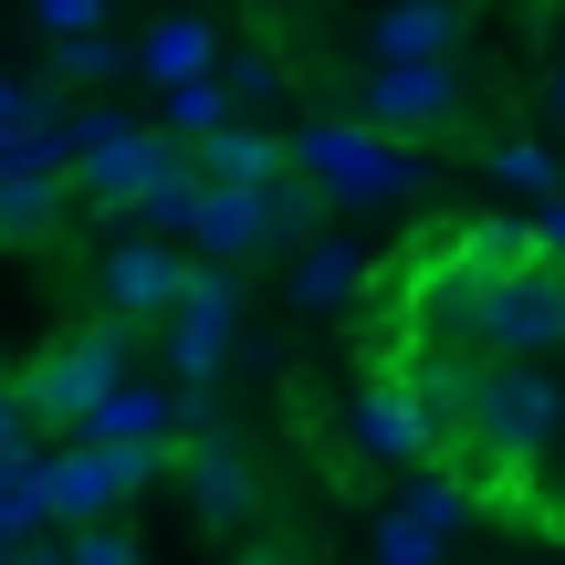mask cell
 Instances as JSON below:
<instances>
[{
  "label": "cell",
  "instance_id": "cell-26",
  "mask_svg": "<svg viewBox=\"0 0 565 565\" xmlns=\"http://www.w3.org/2000/svg\"><path fill=\"white\" fill-rule=\"evenodd\" d=\"M63 565H147L137 534L116 524V513H95V524H74V545H63Z\"/></svg>",
  "mask_w": 565,
  "mask_h": 565
},
{
  "label": "cell",
  "instance_id": "cell-32",
  "mask_svg": "<svg viewBox=\"0 0 565 565\" xmlns=\"http://www.w3.org/2000/svg\"><path fill=\"white\" fill-rule=\"evenodd\" d=\"M242 565H282V555H242Z\"/></svg>",
  "mask_w": 565,
  "mask_h": 565
},
{
  "label": "cell",
  "instance_id": "cell-18",
  "mask_svg": "<svg viewBox=\"0 0 565 565\" xmlns=\"http://www.w3.org/2000/svg\"><path fill=\"white\" fill-rule=\"evenodd\" d=\"M42 513H53V461L11 440V450H0V545H21Z\"/></svg>",
  "mask_w": 565,
  "mask_h": 565
},
{
  "label": "cell",
  "instance_id": "cell-9",
  "mask_svg": "<svg viewBox=\"0 0 565 565\" xmlns=\"http://www.w3.org/2000/svg\"><path fill=\"white\" fill-rule=\"evenodd\" d=\"M461 63H377L366 74V126H387V137H440V126H461Z\"/></svg>",
  "mask_w": 565,
  "mask_h": 565
},
{
  "label": "cell",
  "instance_id": "cell-29",
  "mask_svg": "<svg viewBox=\"0 0 565 565\" xmlns=\"http://www.w3.org/2000/svg\"><path fill=\"white\" fill-rule=\"evenodd\" d=\"M21 419H32V408H21V387H11V377H0V450H11V440H21Z\"/></svg>",
  "mask_w": 565,
  "mask_h": 565
},
{
  "label": "cell",
  "instance_id": "cell-4",
  "mask_svg": "<svg viewBox=\"0 0 565 565\" xmlns=\"http://www.w3.org/2000/svg\"><path fill=\"white\" fill-rule=\"evenodd\" d=\"M482 356H565V263L555 252L482 282Z\"/></svg>",
  "mask_w": 565,
  "mask_h": 565
},
{
  "label": "cell",
  "instance_id": "cell-10",
  "mask_svg": "<svg viewBox=\"0 0 565 565\" xmlns=\"http://www.w3.org/2000/svg\"><path fill=\"white\" fill-rule=\"evenodd\" d=\"M398 387L429 408V429H440V440H461V429H471V398H482V345L419 335V345H408V366H398Z\"/></svg>",
  "mask_w": 565,
  "mask_h": 565
},
{
  "label": "cell",
  "instance_id": "cell-30",
  "mask_svg": "<svg viewBox=\"0 0 565 565\" xmlns=\"http://www.w3.org/2000/svg\"><path fill=\"white\" fill-rule=\"evenodd\" d=\"M555 116H565V74H555Z\"/></svg>",
  "mask_w": 565,
  "mask_h": 565
},
{
  "label": "cell",
  "instance_id": "cell-34",
  "mask_svg": "<svg viewBox=\"0 0 565 565\" xmlns=\"http://www.w3.org/2000/svg\"><path fill=\"white\" fill-rule=\"evenodd\" d=\"M461 11H471V0H461Z\"/></svg>",
  "mask_w": 565,
  "mask_h": 565
},
{
  "label": "cell",
  "instance_id": "cell-24",
  "mask_svg": "<svg viewBox=\"0 0 565 565\" xmlns=\"http://www.w3.org/2000/svg\"><path fill=\"white\" fill-rule=\"evenodd\" d=\"M534 252H545V242H534L524 221H482V231L461 242V263H482V273H513V263H534Z\"/></svg>",
  "mask_w": 565,
  "mask_h": 565
},
{
  "label": "cell",
  "instance_id": "cell-14",
  "mask_svg": "<svg viewBox=\"0 0 565 565\" xmlns=\"http://www.w3.org/2000/svg\"><path fill=\"white\" fill-rule=\"evenodd\" d=\"M53 231H63V168L0 158V242H53Z\"/></svg>",
  "mask_w": 565,
  "mask_h": 565
},
{
  "label": "cell",
  "instance_id": "cell-3",
  "mask_svg": "<svg viewBox=\"0 0 565 565\" xmlns=\"http://www.w3.org/2000/svg\"><path fill=\"white\" fill-rule=\"evenodd\" d=\"M168 377L179 387H210L231 366V335H242V273L210 252V263H189L179 273V303H168Z\"/></svg>",
  "mask_w": 565,
  "mask_h": 565
},
{
  "label": "cell",
  "instance_id": "cell-5",
  "mask_svg": "<svg viewBox=\"0 0 565 565\" xmlns=\"http://www.w3.org/2000/svg\"><path fill=\"white\" fill-rule=\"evenodd\" d=\"M168 126H137V116H116V105H84L74 116V189L95 210H137V189L158 179V158H168Z\"/></svg>",
  "mask_w": 565,
  "mask_h": 565
},
{
  "label": "cell",
  "instance_id": "cell-31",
  "mask_svg": "<svg viewBox=\"0 0 565 565\" xmlns=\"http://www.w3.org/2000/svg\"><path fill=\"white\" fill-rule=\"evenodd\" d=\"M0 565H21V545H0Z\"/></svg>",
  "mask_w": 565,
  "mask_h": 565
},
{
  "label": "cell",
  "instance_id": "cell-19",
  "mask_svg": "<svg viewBox=\"0 0 565 565\" xmlns=\"http://www.w3.org/2000/svg\"><path fill=\"white\" fill-rule=\"evenodd\" d=\"M356 282H366V252L356 242H315L294 263V303H303V315H324V303H345Z\"/></svg>",
  "mask_w": 565,
  "mask_h": 565
},
{
  "label": "cell",
  "instance_id": "cell-16",
  "mask_svg": "<svg viewBox=\"0 0 565 565\" xmlns=\"http://www.w3.org/2000/svg\"><path fill=\"white\" fill-rule=\"evenodd\" d=\"M137 74H158V84H189V74H221V32H210L200 11H168L158 32L137 42Z\"/></svg>",
  "mask_w": 565,
  "mask_h": 565
},
{
  "label": "cell",
  "instance_id": "cell-11",
  "mask_svg": "<svg viewBox=\"0 0 565 565\" xmlns=\"http://www.w3.org/2000/svg\"><path fill=\"white\" fill-rule=\"evenodd\" d=\"M179 252H168L158 242V231H147V242H116V252H105V263H95V294H105V315H168V303H179Z\"/></svg>",
  "mask_w": 565,
  "mask_h": 565
},
{
  "label": "cell",
  "instance_id": "cell-23",
  "mask_svg": "<svg viewBox=\"0 0 565 565\" xmlns=\"http://www.w3.org/2000/svg\"><path fill=\"white\" fill-rule=\"evenodd\" d=\"M492 179H503V189H534V200H555L565 158H555V147H534V137H513V147H492Z\"/></svg>",
  "mask_w": 565,
  "mask_h": 565
},
{
  "label": "cell",
  "instance_id": "cell-8",
  "mask_svg": "<svg viewBox=\"0 0 565 565\" xmlns=\"http://www.w3.org/2000/svg\"><path fill=\"white\" fill-rule=\"evenodd\" d=\"M189 242L221 252V263L282 252V242H294V231H282V179H210V189H200V221H189Z\"/></svg>",
  "mask_w": 565,
  "mask_h": 565
},
{
  "label": "cell",
  "instance_id": "cell-17",
  "mask_svg": "<svg viewBox=\"0 0 565 565\" xmlns=\"http://www.w3.org/2000/svg\"><path fill=\"white\" fill-rule=\"evenodd\" d=\"M200 168H210V179H282V168H294V137L231 116V126H210V137H200Z\"/></svg>",
  "mask_w": 565,
  "mask_h": 565
},
{
  "label": "cell",
  "instance_id": "cell-20",
  "mask_svg": "<svg viewBox=\"0 0 565 565\" xmlns=\"http://www.w3.org/2000/svg\"><path fill=\"white\" fill-rule=\"evenodd\" d=\"M168 419H179V398H158V387H116V398L84 419V440H168Z\"/></svg>",
  "mask_w": 565,
  "mask_h": 565
},
{
  "label": "cell",
  "instance_id": "cell-33",
  "mask_svg": "<svg viewBox=\"0 0 565 565\" xmlns=\"http://www.w3.org/2000/svg\"><path fill=\"white\" fill-rule=\"evenodd\" d=\"M555 398H565V377H555Z\"/></svg>",
  "mask_w": 565,
  "mask_h": 565
},
{
  "label": "cell",
  "instance_id": "cell-12",
  "mask_svg": "<svg viewBox=\"0 0 565 565\" xmlns=\"http://www.w3.org/2000/svg\"><path fill=\"white\" fill-rule=\"evenodd\" d=\"M366 42H377V63H450L461 53V0H387L366 21Z\"/></svg>",
  "mask_w": 565,
  "mask_h": 565
},
{
  "label": "cell",
  "instance_id": "cell-22",
  "mask_svg": "<svg viewBox=\"0 0 565 565\" xmlns=\"http://www.w3.org/2000/svg\"><path fill=\"white\" fill-rule=\"evenodd\" d=\"M53 63H63V84H105V74H126V42L116 32H53Z\"/></svg>",
  "mask_w": 565,
  "mask_h": 565
},
{
  "label": "cell",
  "instance_id": "cell-6",
  "mask_svg": "<svg viewBox=\"0 0 565 565\" xmlns=\"http://www.w3.org/2000/svg\"><path fill=\"white\" fill-rule=\"evenodd\" d=\"M179 482H189V513H200L210 534H242L252 513H263V471H252V450L231 440V429H210V408H189Z\"/></svg>",
  "mask_w": 565,
  "mask_h": 565
},
{
  "label": "cell",
  "instance_id": "cell-15",
  "mask_svg": "<svg viewBox=\"0 0 565 565\" xmlns=\"http://www.w3.org/2000/svg\"><path fill=\"white\" fill-rule=\"evenodd\" d=\"M200 189H210V168H200V147L179 137V147L158 158V179L137 189V210H126V221H147L158 242H189V221H200Z\"/></svg>",
  "mask_w": 565,
  "mask_h": 565
},
{
  "label": "cell",
  "instance_id": "cell-21",
  "mask_svg": "<svg viewBox=\"0 0 565 565\" xmlns=\"http://www.w3.org/2000/svg\"><path fill=\"white\" fill-rule=\"evenodd\" d=\"M242 105H231V74H189V84H168V137H189L200 147L210 126H231Z\"/></svg>",
  "mask_w": 565,
  "mask_h": 565
},
{
  "label": "cell",
  "instance_id": "cell-25",
  "mask_svg": "<svg viewBox=\"0 0 565 565\" xmlns=\"http://www.w3.org/2000/svg\"><path fill=\"white\" fill-rule=\"evenodd\" d=\"M377 565H440V524H429V513H387L377 524Z\"/></svg>",
  "mask_w": 565,
  "mask_h": 565
},
{
  "label": "cell",
  "instance_id": "cell-7",
  "mask_svg": "<svg viewBox=\"0 0 565 565\" xmlns=\"http://www.w3.org/2000/svg\"><path fill=\"white\" fill-rule=\"evenodd\" d=\"M294 168H315L335 200H408V189H419V158H398L387 126H377V137H366V126H303Z\"/></svg>",
  "mask_w": 565,
  "mask_h": 565
},
{
  "label": "cell",
  "instance_id": "cell-27",
  "mask_svg": "<svg viewBox=\"0 0 565 565\" xmlns=\"http://www.w3.org/2000/svg\"><path fill=\"white\" fill-rule=\"evenodd\" d=\"M273 95H282V74H273V63H252V53L231 63V105H273Z\"/></svg>",
  "mask_w": 565,
  "mask_h": 565
},
{
  "label": "cell",
  "instance_id": "cell-28",
  "mask_svg": "<svg viewBox=\"0 0 565 565\" xmlns=\"http://www.w3.org/2000/svg\"><path fill=\"white\" fill-rule=\"evenodd\" d=\"M32 11H42V32H95L105 0H32Z\"/></svg>",
  "mask_w": 565,
  "mask_h": 565
},
{
  "label": "cell",
  "instance_id": "cell-13",
  "mask_svg": "<svg viewBox=\"0 0 565 565\" xmlns=\"http://www.w3.org/2000/svg\"><path fill=\"white\" fill-rule=\"evenodd\" d=\"M356 440L377 450V461H419V450H440V429H429V408L408 398L398 377H366L356 387Z\"/></svg>",
  "mask_w": 565,
  "mask_h": 565
},
{
  "label": "cell",
  "instance_id": "cell-1",
  "mask_svg": "<svg viewBox=\"0 0 565 565\" xmlns=\"http://www.w3.org/2000/svg\"><path fill=\"white\" fill-rule=\"evenodd\" d=\"M555 440H565V398H555L545 356H482V398H471L461 450L492 471H534Z\"/></svg>",
  "mask_w": 565,
  "mask_h": 565
},
{
  "label": "cell",
  "instance_id": "cell-2",
  "mask_svg": "<svg viewBox=\"0 0 565 565\" xmlns=\"http://www.w3.org/2000/svg\"><path fill=\"white\" fill-rule=\"evenodd\" d=\"M126 366H137V315H105V324H84V335H63L53 356H32L11 387H21V408H32L42 429H84L126 387Z\"/></svg>",
  "mask_w": 565,
  "mask_h": 565
}]
</instances>
